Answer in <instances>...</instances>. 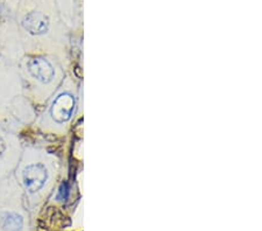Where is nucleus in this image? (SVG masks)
Here are the masks:
<instances>
[{
    "label": "nucleus",
    "instance_id": "nucleus-1",
    "mask_svg": "<svg viewBox=\"0 0 262 231\" xmlns=\"http://www.w3.org/2000/svg\"><path fill=\"white\" fill-rule=\"evenodd\" d=\"M57 170L56 159L47 151L29 147L21 153L13 175L23 189L29 212H35L47 199L54 188Z\"/></svg>",
    "mask_w": 262,
    "mask_h": 231
},
{
    "label": "nucleus",
    "instance_id": "nucleus-2",
    "mask_svg": "<svg viewBox=\"0 0 262 231\" xmlns=\"http://www.w3.org/2000/svg\"><path fill=\"white\" fill-rule=\"evenodd\" d=\"M15 18L24 42L33 46L32 54L42 52V46L57 41L58 18L54 0H19Z\"/></svg>",
    "mask_w": 262,
    "mask_h": 231
},
{
    "label": "nucleus",
    "instance_id": "nucleus-6",
    "mask_svg": "<svg viewBox=\"0 0 262 231\" xmlns=\"http://www.w3.org/2000/svg\"><path fill=\"white\" fill-rule=\"evenodd\" d=\"M21 153L23 150L19 138L0 125V182L13 173Z\"/></svg>",
    "mask_w": 262,
    "mask_h": 231
},
{
    "label": "nucleus",
    "instance_id": "nucleus-5",
    "mask_svg": "<svg viewBox=\"0 0 262 231\" xmlns=\"http://www.w3.org/2000/svg\"><path fill=\"white\" fill-rule=\"evenodd\" d=\"M76 109V95L73 86L61 87L40 119L39 126L47 132L62 133L69 126Z\"/></svg>",
    "mask_w": 262,
    "mask_h": 231
},
{
    "label": "nucleus",
    "instance_id": "nucleus-3",
    "mask_svg": "<svg viewBox=\"0 0 262 231\" xmlns=\"http://www.w3.org/2000/svg\"><path fill=\"white\" fill-rule=\"evenodd\" d=\"M29 210L13 174L0 182V231H29Z\"/></svg>",
    "mask_w": 262,
    "mask_h": 231
},
{
    "label": "nucleus",
    "instance_id": "nucleus-4",
    "mask_svg": "<svg viewBox=\"0 0 262 231\" xmlns=\"http://www.w3.org/2000/svg\"><path fill=\"white\" fill-rule=\"evenodd\" d=\"M23 71L33 97L48 99L61 82L62 71L54 58L45 54H33L24 60Z\"/></svg>",
    "mask_w": 262,
    "mask_h": 231
}]
</instances>
